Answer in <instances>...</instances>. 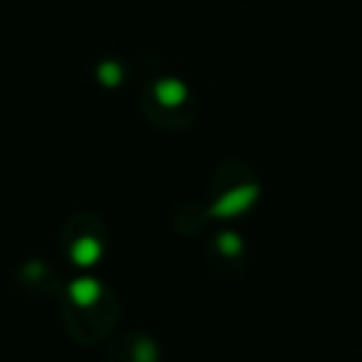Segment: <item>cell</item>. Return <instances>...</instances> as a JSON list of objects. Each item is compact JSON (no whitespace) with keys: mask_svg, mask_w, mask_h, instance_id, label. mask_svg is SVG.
Returning a JSON list of instances; mask_svg holds the SVG:
<instances>
[{"mask_svg":"<svg viewBox=\"0 0 362 362\" xmlns=\"http://www.w3.org/2000/svg\"><path fill=\"white\" fill-rule=\"evenodd\" d=\"M62 325L72 340L97 345L107 340L119 320V298L97 278H77L60 293Z\"/></svg>","mask_w":362,"mask_h":362,"instance_id":"cell-1","label":"cell"},{"mask_svg":"<svg viewBox=\"0 0 362 362\" xmlns=\"http://www.w3.org/2000/svg\"><path fill=\"white\" fill-rule=\"evenodd\" d=\"M261 197V179L243 159H226L214 169L206 189V211L211 218L243 216Z\"/></svg>","mask_w":362,"mask_h":362,"instance_id":"cell-2","label":"cell"},{"mask_svg":"<svg viewBox=\"0 0 362 362\" xmlns=\"http://www.w3.org/2000/svg\"><path fill=\"white\" fill-rule=\"evenodd\" d=\"M141 110H144L146 119L154 122L156 127L176 132L194 122L197 102L184 82H179L176 77H161L144 90Z\"/></svg>","mask_w":362,"mask_h":362,"instance_id":"cell-3","label":"cell"},{"mask_svg":"<svg viewBox=\"0 0 362 362\" xmlns=\"http://www.w3.org/2000/svg\"><path fill=\"white\" fill-rule=\"evenodd\" d=\"M107 226L95 214H77L62 226L60 248L75 266H95L107 251Z\"/></svg>","mask_w":362,"mask_h":362,"instance_id":"cell-4","label":"cell"},{"mask_svg":"<svg viewBox=\"0 0 362 362\" xmlns=\"http://www.w3.org/2000/svg\"><path fill=\"white\" fill-rule=\"evenodd\" d=\"M105 362H159V342L141 330H127L107 345Z\"/></svg>","mask_w":362,"mask_h":362,"instance_id":"cell-5","label":"cell"},{"mask_svg":"<svg viewBox=\"0 0 362 362\" xmlns=\"http://www.w3.org/2000/svg\"><path fill=\"white\" fill-rule=\"evenodd\" d=\"M246 261L243 238L233 231H221L206 243V263L218 276H236Z\"/></svg>","mask_w":362,"mask_h":362,"instance_id":"cell-6","label":"cell"},{"mask_svg":"<svg viewBox=\"0 0 362 362\" xmlns=\"http://www.w3.org/2000/svg\"><path fill=\"white\" fill-rule=\"evenodd\" d=\"M21 283L23 288L30 291L35 286L37 293H50V288L57 283V276H55V268L45 261H28L25 266L21 268Z\"/></svg>","mask_w":362,"mask_h":362,"instance_id":"cell-7","label":"cell"}]
</instances>
